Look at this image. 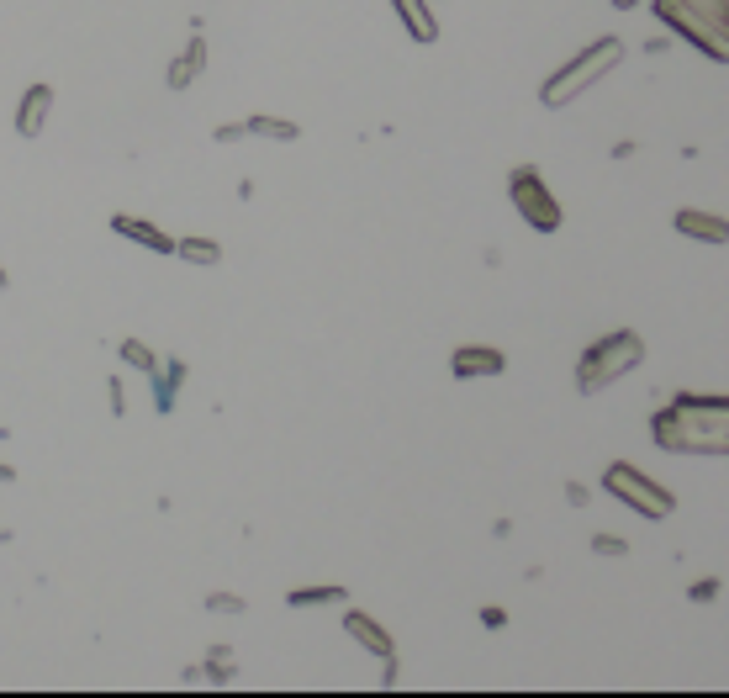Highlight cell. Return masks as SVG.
Masks as SVG:
<instances>
[{
	"instance_id": "obj_1",
	"label": "cell",
	"mask_w": 729,
	"mask_h": 698,
	"mask_svg": "<svg viewBox=\"0 0 729 698\" xmlns=\"http://www.w3.org/2000/svg\"><path fill=\"white\" fill-rule=\"evenodd\" d=\"M661 450H687V455H724L729 450V402L724 397H677L671 408L650 418Z\"/></svg>"
},
{
	"instance_id": "obj_2",
	"label": "cell",
	"mask_w": 729,
	"mask_h": 698,
	"mask_svg": "<svg viewBox=\"0 0 729 698\" xmlns=\"http://www.w3.org/2000/svg\"><path fill=\"white\" fill-rule=\"evenodd\" d=\"M661 22L682 38H693L708 59H724L729 53V32H724V16H729V0H656Z\"/></svg>"
},
{
	"instance_id": "obj_3",
	"label": "cell",
	"mask_w": 729,
	"mask_h": 698,
	"mask_svg": "<svg viewBox=\"0 0 729 698\" xmlns=\"http://www.w3.org/2000/svg\"><path fill=\"white\" fill-rule=\"evenodd\" d=\"M640 360H645V339L640 334H608V339H597L582 355V365H576V387H582V392H603L608 381L629 376Z\"/></svg>"
},
{
	"instance_id": "obj_4",
	"label": "cell",
	"mask_w": 729,
	"mask_h": 698,
	"mask_svg": "<svg viewBox=\"0 0 729 698\" xmlns=\"http://www.w3.org/2000/svg\"><path fill=\"white\" fill-rule=\"evenodd\" d=\"M624 59V43L619 38H603V43H592L587 53H576V59L560 69V75H550L545 80V90H539V101L545 106H566V101H576L582 90L592 85V80H603L613 64Z\"/></svg>"
},
{
	"instance_id": "obj_5",
	"label": "cell",
	"mask_w": 729,
	"mask_h": 698,
	"mask_svg": "<svg viewBox=\"0 0 729 698\" xmlns=\"http://www.w3.org/2000/svg\"><path fill=\"white\" fill-rule=\"evenodd\" d=\"M603 487H608L619 503H629L634 513H645V519H666V513H671V492H666L661 482H650L645 471L624 466V461H619V466H608Z\"/></svg>"
},
{
	"instance_id": "obj_6",
	"label": "cell",
	"mask_w": 729,
	"mask_h": 698,
	"mask_svg": "<svg viewBox=\"0 0 729 698\" xmlns=\"http://www.w3.org/2000/svg\"><path fill=\"white\" fill-rule=\"evenodd\" d=\"M508 196H513V207L523 212V223H529L534 233H555V228H560V207H555V196L545 191V180H539L529 164H523V170H513Z\"/></svg>"
},
{
	"instance_id": "obj_7",
	"label": "cell",
	"mask_w": 729,
	"mask_h": 698,
	"mask_svg": "<svg viewBox=\"0 0 729 698\" xmlns=\"http://www.w3.org/2000/svg\"><path fill=\"white\" fill-rule=\"evenodd\" d=\"M508 371V355L502 349H486V344H465V349H455V376L465 381V376H502Z\"/></svg>"
},
{
	"instance_id": "obj_8",
	"label": "cell",
	"mask_w": 729,
	"mask_h": 698,
	"mask_svg": "<svg viewBox=\"0 0 729 698\" xmlns=\"http://www.w3.org/2000/svg\"><path fill=\"white\" fill-rule=\"evenodd\" d=\"M111 228H117L122 238H133V244H143V249H154V254H175V238L170 233H159L154 223H143V217H111Z\"/></svg>"
},
{
	"instance_id": "obj_9",
	"label": "cell",
	"mask_w": 729,
	"mask_h": 698,
	"mask_svg": "<svg viewBox=\"0 0 729 698\" xmlns=\"http://www.w3.org/2000/svg\"><path fill=\"white\" fill-rule=\"evenodd\" d=\"M48 106H53V90H48V85H32L27 96H22V112H16V133H22V138H37V133H43Z\"/></svg>"
},
{
	"instance_id": "obj_10",
	"label": "cell",
	"mask_w": 729,
	"mask_h": 698,
	"mask_svg": "<svg viewBox=\"0 0 729 698\" xmlns=\"http://www.w3.org/2000/svg\"><path fill=\"white\" fill-rule=\"evenodd\" d=\"M344 630H349L354 640H360V646H365L370 656H391V635H386V630H381V624L370 619V614H344Z\"/></svg>"
},
{
	"instance_id": "obj_11",
	"label": "cell",
	"mask_w": 729,
	"mask_h": 698,
	"mask_svg": "<svg viewBox=\"0 0 729 698\" xmlns=\"http://www.w3.org/2000/svg\"><path fill=\"white\" fill-rule=\"evenodd\" d=\"M180 381H185V360H154V402H159V413L175 408Z\"/></svg>"
},
{
	"instance_id": "obj_12",
	"label": "cell",
	"mask_w": 729,
	"mask_h": 698,
	"mask_svg": "<svg viewBox=\"0 0 729 698\" xmlns=\"http://www.w3.org/2000/svg\"><path fill=\"white\" fill-rule=\"evenodd\" d=\"M391 6L402 11V22H407V32H413L418 43H434L439 38V22H434V11H428L423 0H391Z\"/></svg>"
},
{
	"instance_id": "obj_13",
	"label": "cell",
	"mask_w": 729,
	"mask_h": 698,
	"mask_svg": "<svg viewBox=\"0 0 729 698\" xmlns=\"http://www.w3.org/2000/svg\"><path fill=\"white\" fill-rule=\"evenodd\" d=\"M677 228L693 238H708V244H724L729 238V223L724 217H708V212H677Z\"/></svg>"
},
{
	"instance_id": "obj_14",
	"label": "cell",
	"mask_w": 729,
	"mask_h": 698,
	"mask_svg": "<svg viewBox=\"0 0 729 698\" xmlns=\"http://www.w3.org/2000/svg\"><path fill=\"white\" fill-rule=\"evenodd\" d=\"M201 64H207V43L191 38V48H185L180 59H175V69H170V90H185V85H191V80L201 75Z\"/></svg>"
},
{
	"instance_id": "obj_15",
	"label": "cell",
	"mask_w": 729,
	"mask_h": 698,
	"mask_svg": "<svg viewBox=\"0 0 729 698\" xmlns=\"http://www.w3.org/2000/svg\"><path fill=\"white\" fill-rule=\"evenodd\" d=\"M175 254H180V260H191V265H217V260H222V249L207 244V238H180Z\"/></svg>"
},
{
	"instance_id": "obj_16",
	"label": "cell",
	"mask_w": 729,
	"mask_h": 698,
	"mask_svg": "<svg viewBox=\"0 0 729 698\" xmlns=\"http://www.w3.org/2000/svg\"><path fill=\"white\" fill-rule=\"evenodd\" d=\"M344 587H296V593L286 598L291 609H312V603H339Z\"/></svg>"
},
{
	"instance_id": "obj_17",
	"label": "cell",
	"mask_w": 729,
	"mask_h": 698,
	"mask_svg": "<svg viewBox=\"0 0 729 698\" xmlns=\"http://www.w3.org/2000/svg\"><path fill=\"white\" fill-rule=\"evenodd\" d=\"M249 133H259V138H280V143H291V138H296V122H280V117H249Z\"/></svg>"
},
{
	"instance_id": "obj_18",
	"label": "cell",
	"mask_w": 729,
	"mask_h": 698,
	"mask_svg": "<svg viewBox=\"0 0 729 698\" xmlns=\"http://www.w3.org/2000/svg\"><path fill=\"white\" fill-rule=\"evenodd\" d=\"M122 360H127V365H138V371H154V355H148V344H138V339H127V344H122Z\"/></svg>"
},
{
	"instance_id": "obj_19",
	"label": "cell",
	"mask_w": 729,
	"mask_h": 698,
	"mask_svg": "<svg viewBox=\"0 0 729 698\" xmlns=\"http://www.w3.org/2000/svg\"><path fill=\"white\" fill-rule=\"evenodd\" d=\"M207 603H212L217 614H243V598H233V593H212Z\"/></svg>"
},
{
	"instance_id": "obj_20",
	"label": "cell",
	"mask_w": 729,
	"mask_h": 698,
	"mask_svg": "<svg viewBox=\"0 0 729 698\" xmlns=\"http://www.w3.org/2000/svg\"><path fill=\"white\" fill-rule=\"evenodd\" d=\"M592 550H597V556H624L629 545H624V540H613V535H597V540H592Z\"/></svg>"
},
{
	"instance_id": "obj_21",
	"label": "cell",
	"mask_w": 729,
	"mask_h": 698,
	"mask_svg": "<svg viewBox=\"0 0 729 698\" xmlns=\"http://www.w3.org/2000/svg\"><path fill=\"white\" fill-rule=\"evenodd\" d=\"M502 619H508V614H502L497 603H486V609H481V624H486V630H502Z\"/></svg>"
},
{
	"instance_id": "obj_22",
	"label": "cell",
	"mask_w": 729,
	"mask_h": 698,
	"mask_svg": "<svg viewBox=\"0 0 729 698\" xmlns=\"http://www.w3.org/2000/svg\"><path fill=\"white\" fill-rule=\"evenodd\" d=\"M613 6H619V11H629V6H640V0H613Z\"/></svg>"
},
{
	"instance_id": "obj_23",
	"label": "cell",
	"mask_w": 729,
	"mask_h": 698,
	"mask_svg": "<svg viewBox=\"0 0 729 698\" xmlns=\"http://www.w3.org/2000/svg\"><path fill=\"white\" fill-rule=\"evenodd\" d=\"M0 286H6V270H0Z\"/></svg>"
}]
</instances>
